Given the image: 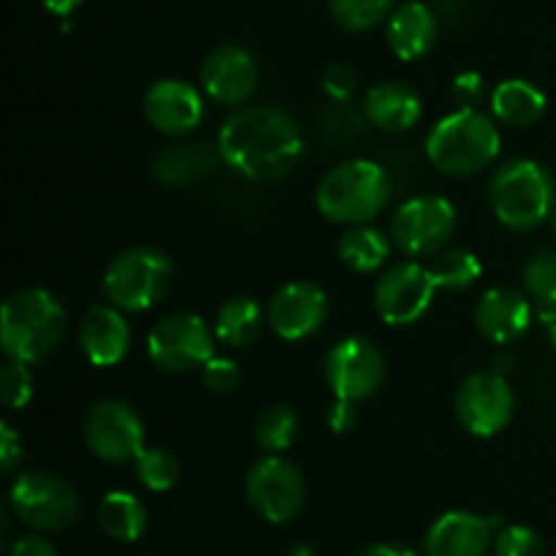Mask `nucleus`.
I'll use <instances>...</instances> for the list:
<instances>
[{"label": "nucleus", "mask_w": 556, "mask_h": 556, "mask_svg": "<svg viewBox=\"0 0 556 556\" xmlns=\"http://www.w3.org/2000/svg\"><path fill=\"white\" fill-rule=\"evenodd\" d=\"M248 503L269 525H288L307 503V483L293 462L269 454L250 467L244 478Z\"/></svg>", "instance_id": "8"}, {"label": "nucleus", "mask_w": 556, "mask_h": 556, "mask_svg": "<svg viewBox=\"0 0 556 556\" xmlns=\"http://www.w3.org/2000/svg\"><path fill=\"white\" fill-rule=\"evenodd\" d=\"M0 394H3L5 407L22 410L33 400V375L25 362H11L0 372Z\"/></svg>", "instance_id": "34"}, {"label": "nucleus", "mask_w": 556, "mask_h": 556, "mask_svg": "<svg viewBox=\"0 0 556 556\" xmlns=\"http://www.w3.org/2000/svg\"><path fill=\"white\" fill-rule=\"evenodd\" d=\"M136 465V478L150 492H168L179 478L177 456L168 454L166 448H144Z\"/></svg>", "instance_id": "32"}, {"label": "nucleus", "mask_w": 556, "mask_h": 556, "mask_svg": "<svg viewBox=\"0 0 556 556\" xmlns=\"http://www.w3.org/2000/svg\"><path fill=\"white\" fill-rule=\"evenodd\" d=\"M456 231V210L443 195H416L391 217V242L410 258H432Z\"/></svg>", "instance_id": "9"}, {"label": "nucleus", "mask_w": 556, "mask_h": 556, "mask_svg": "<svg viewBox=\"0 0 556 556\" xmlns=\"http://www.w3.org/2000/svg\"><path fill=\"white\" fill-rule=\"evenodd\" d=\"M47 5V11H52L54 16H71L81 5V0H41Z\"/></svg>", "instance_id": "43"}, {"label": "nucleus", "mask_w": 556, "mask_h": 556, "mask_svg": "<svg viewBox=\"0 0 556 556\" xmlns=\"http://www.w3.org/2000/svg\"><path fill=\"white\" fill-rule=\"evenodd\" d=\"M427 266L434 277V286L443 288V291H465L483 275L478 255L462 248L440 250L438 255H432V264Z\"/></svg>", "instance_id": "28"}, {"label": "nucleus", "mask_w": 556, "mask_h": 556, "mask_svg": "<svg viewBox=\"0 0 556 556\" xmlns=\"http://www.w3.org/2000/svg\"><path fill=\"white\" fill-rule=\"evenodd\" d=\"M217 161H223L220 152L210 144H193V141L172 144L155 157L152 177L168 188H182V185H193L215 172Z\"/></svg>", "instance_id": "23"}, {"label": "nucleus", "mask_w": 556, "mask_h": 556, "mask_svg": "<svg viewBox=\"0 0 556 556\" xmlns=\"http://www.w3.org/2000/svg\"><path fill=\"white\" fill-rule=\"evenodd\" d=\"M456 418L476 438H494L510 424L516 396L503 372H476L456 391Z\"/></svg>", "instance_id": "14"}, {"label": "nucleus", "mask_w": 556, "mask_h": 556, "mask_svg": "<svg viewBox=\"0 0 556 556\" xmlns=\"http://www.w3.org/2000/svg\"><path fill=\"white\" fill-rule=\"evenodd\" d=\"M394 185L383 166L364 157L337 163L318 182L315 206L320 215L340 226H364L391 204Z\"/></svg>", "instance_id": "3"}, {"label": "nucleus", "mask_w": 556, "mask_h": 556, "mask_svg": "<svg viewBox=\"0 0 556 556\" xmlns=\"http://www.w3.org/2000/svg\"><path fill=\"white\" fill-rule=\"evenodd\" d=\"M9 503L16 519L36 532H60L79 519L74 486L54 472L30 470L16 476Z\"/></svg>", "instance_id": "7"}, {"label": "nucleus", "mask_w": 556, "mask_h": 556, "mask_svg": "<svg viewBox=\"0 0 556 556\" xmlns=\"http://www.w3.org/2000/svg\"><path fill=\"white\" fill-rule=\"evenodd\" d=\"M329 318V296L313 280H296L275 291L266 307V324L288 342L318 334Z\"/></svg>", "instance_id": "15"}, {"label": "nucleus", "mask_w": 556, "mask_h": 556, "mask_svg": "<svg viewBox=\"0 0 556 556\" xmlns=\"http://www.w3.org/2000/svg\"><path fill=\"white\" fill-rule=\"evenodd\" d=\"M144 117L166 136H185L204 119V98L190 81L161 79L144 92Z\"/></svg>", "instance_id": "17"}, {"label": "nucleus", "mask_w": 556, "mask_h": 556, "mask_svg": "<svg viewBox=\"0 0 556 556\" xmlns=\"http://www.w3.org/2000/svg\"><path fill=\"white\" fill-rule=\"evenodd\" d=\"M494 521L470 510H448L429 527L424 556H486L494 548Z\"/></svg>", "instance_id": "18"}, {"label": "nucleus", "mask_w": 556, "mask_h": 556, "mask_svg": "<svg viewBox=\"0 0 556 556\" xmlns=\"http://www.w3.org/2000/svg\"><path fill=\"white\" fill-rule=\"evenodd\" d=\"M492 114L514 128H530L546 114V96L527 79H505L492 90Z\"/></svg>", "instance_id": "24"}, {"label": "nucleus", "mask_w": 556, "mask_h": 556, "mask_svg": "<svg viewBox=\"0 0 556 556\" xmlns=\"http://www.w3.org/2000/svg\"><path fill=\"white\" fill-rule=\"evenodd\" d=\"M552 228H554V233H556V210H554V215H552Z\"/></svg>", "instance_id": "46"}, {"label": "nucleus", "mask_w": 556, "mask_h": 556, "mask_svg": "<svg viewBox=\"0 0 556 556\" xmlns=\"http://www.w3.org/2000/svg\"><path fill=\"white\" fill-rule=\"evenodd\" d=\"M494 556H546V543L530 527L510 525L494 535Z\"/></svg>", "instance_id": "33"}, {"label": "nucleus", "mask_w": 556, "mask_h": 556, "mask_svg": "<svg viewBox=\"0 0 556 556\" xmlns=\"http://www.w3.org/2000/svg\"><path fill=\"white\" fill-rule=\"evenodd\" d=\"M364 117L378 130L402 134L421 119V98L405 81H380L364 96Z\"/></svg>", "instance_id": "22"}, {"label": "nucleus", "mask_w": 556, "mask_h": 556, "mask_svg": "<svg viewBox=\"0 0 556 556\" xmlns=\"http://www.w3.org/2000/svg\"><path fill=\"white\" fill-rule=\"evenodd\" d=\"M68 315L43 288H25L5 299L0 320V345L11 362L38 364L58 351L65 337Z\"/></svg>", "instance_id": "2"}, {"label": "nucleus", "mask_w": 556, "mask_h": 556, "mask_svg": "<svg viewBox=\"0 0 556 556\" xmlns=\"http://www.w3.org/2000/svg\"><path fill=\"white\" fill-rule=\"evenodd\" d=\"M9 556H60V554L58 548H54L49 541H43V538L27 535V538H20V541L11 546Z\"/></svg>", "instance_id": "41"}, {"label": "nucleus", "mask_w": 556, "mask_h": 556, "mask_svg": "<svg viewBox=\"0 0 556 556\" xmlns=\"http://www.w3.org/2000/svg\"><path fill=\"white\" fill-rule=\"evenodd\" d=\"M451 92H454V101L459 103V109H478L483 98V76L478 71H462L454 76Z\"/></svg>", "instance_id": "37"}, {"label": "nucleus", "mask_w": 556, "mask_h": 556, "mask_svg": "<svg viewBox=\"0 0 556 556\" xmlns=\"http://www.w3.org/2000/svg\"><path fill=\"white\" fill-rule=\"evenodd\" d=\"M266 313L250 296H233L220 304L215 315V337L228 348H248L264 331Z\"/></svg>", "instance_id": "25"}, {"label": "nucleus", "mask_w": 556, "mask_h": 556, "mask_svg": "<svg viewBox=\"0 0 556 556\" xmlns=\"http://www.w3.org/2000/svg\"><path fill=\"white\" fill-rule=\"evenodd\" d=\"M532 324V307L516 288H492L476 307V326L494 345L516 342Z\"/></svg>", "instance_id": "20"}, {"label": "nucleus", "mask_w": 556, "mask_h": 556, "mask_svg": "<svg viewBox=\"0 0 556 556\" xmlns=\"http://www.w3.org/2000/svg\"><path fill=\"white\" fill-rule=\"evenodd\" d=\"M503 147L497 123L481 109H456L445 114L427 136V157L448 177H472L492 166Z\"/></svg>", "instance_id": "4"}, {"label": "nucleus", "mask_w": 556, "mask_h": 556, "mask_svg": "<svg viewBox=\"0 0 556 556\" xmlns=\"http://www.w3.org/2000/svg\"><path fill=\"white\" fill-rule=\"evenodd\" d=\"M326 383L337 400L358 405L380 391L386 380V358L367 337H345L326 353Z\"/></svg>", "instance_id": "11"}, {"label": "nucleus", "mask_w": 556, "mask_h": 556, "mask_svg": "<svg viewBox=\"0 0 556 556\" xmlns=\"http://www.w3.org/2000/svg\"><path fill=\"white\" fill-rule=\"evenodd\" d=\"M223 163L253 182H277L296 168L304 152L302 128L277 106H244L217 134Z\"/></svg>", "instance_id": "1"}, {"label": "nucleus", "mask_w": 556, "mask_h": 556, "mask_svg": "<svg viewBox=\"0 0 556 556\" xmlns=\"http://www.w3.org/2000/svg\"><path fill=\"white\" fill-rule=\"evenodd\" d=\"M489 204L505 228L532 231L543 226L556 210L552 172L532 157L505 161L489 179Z\"/></svg>", "instance_id": "5"}, {"label": "nucleus", "mask_w": 556, "mask_h": 556, "mask_svg": "<svg viewBox=\"0 0 556 556\" xmlns=\"http://www.w3.org/2000/svg\"><path fill=\"white\" fill-rule=\"evenodd\" d=\"M201 87L212 101L223 106H239L258 87V63L244 47L223 43L212 49L201 63Z\"/></svg>", "instance_id": "16"}, {"label": "nucleus", "mask_w": 556, "mask_h": 556, "mask_svg": "<svg viewBox=\"0 0 556 556\" xmlns=\"http://www.w3.org/2000/svg\"><path fill=\"white\" fill-rule=\"evenodd\" d=\"M299 413L288 405H271L255 421V443L266 454H282L291 448L299 438Z\"/></svg>", "instance_id": "29"}, {"label": "nucleus", "mask_w": 556, "mask_h": 556, "mask_svg": "<svg viewBox=\"0 0 556 556\" xmlns=\"http://www.w3.org/2000/svg\"><path fill=\"white\" fill-rule=\"evenodd\" d=\"M288 556H313V548L304 546V543H299V546H293L291 552H288Z\"/></svg>", "instance_id": "44"}, {"label": "nucleus", "mask_w": 556, "mask_h": 556, "mask_svg": "<svg viewBox=\"0 0 556 556\" xmlns=\"http://www.w3.org/2000/svg\"><path fill=\"white\" fill-rule=\"evenodd\" d=\"M396 0H329L331 16L345 30L362 33L378 27L394 14Z\"/></svg>", "instance_id": "31"}, {"label": "nucleus", "mask_w": 556, "mask_h": 556, "mask_svg": "<svg viewBox=\"0 0 556 556\" xmlns=\"http://www.w3.org/2000/svg\"><path fill=\"white\" fill-rule=\"evenodd\" d=\"M358 556H418L413 548L405 546H391V543H375V546L364 548Z\"/></svg>", "instance_id": "42"}, {"label": "nucleus", "mask_w": 556, "mask_h": 556, "mask_svg": "<svg viewBox=\"0 0 556 556\" xmlns=\"http://www.w3.org/2000/svg\"><path fill=\"white\" fill-rule=\"evenodd\" d=\"M174 282V264L155 248H128L109 264L103 293L123 313H144L155 307Z\"/></svg>", "instance_id": "6"}, {"label": "nucleus", "mask_w": 556, "mask_h": 556, "mask_svg": "<svg viewBox=\"0 0 556 556\" xmlns=\"http://www.w3.org/2000/svg\"><path fill=\"white\" fill-rule=\"evenodd\" d=\"M0 434H3V440H0V465H3V472H14L16 465L22 462V438L9 421H3Z\"/></svg>", "instance_id": "39"}, {"label": "nucleus", "mask_w": 556, "mask_h": 556, "mask_svg": "<svg viewBox=\"0 0 556 556\" xmlns=\"http://www.w3.org/2000/svg\"><path fill=\"white\" fill-rule=\"evenodd\" d=\"M215 329L206 326L201 315L177 313L157 320L147 337V353L152 364L174 375L201 369L215 356Z\"/></svg>", "instance_id": "10"}, {"label": "nucleus", "mask_w": 556, "mask_h": 556, "mask_svg": "<svg viewBox=\"0 0 556 556\" xmlns=\"http://www.w3.org/2000/svg\"><path fill=\"white\" fill-rule=\"evenodd\" d=\"M337 103H340V106L324 112V119H320V130H324V134L329 136V139H334V141H353L358 134H362V130L345 128V123H356V119H362V117H358V112H353V109L348 106L345 101H337Z\"/></svg>", "instance_id": "36"}, {"label": "nucleus", "mask_w": 556, "mask_h": 556, "mask_svg": "<svg viewBox=\"0 0 556 556\" xmlns=\"http://www.w3.org/2000/svg\"><path fill=\"white\" fill-rule=\"evenodd\" d=\"M79 345L92 367H117L130 348V326L123 309L112 302L87 309L79 324Z\"/></svg>", "instance_id": "19"}, {"label": "nucleus", "mask_w": 556, "mask_h": 556, "mask_svg": "<svg viewBox=\"0 0 556 556\" xmlns=\"http://www.w3.org/2000/svg\"><path fill=\"white\" fill-rule=\"evenodd\" d=\"M324 90L334 101H351L353 92H356V74H353V68H348L342 63L329 65L324 74Z\"/></svg>", "instance_id": "38"}, {"label": "nucleus", "mask_w": 556, "mask_h": 556, "mask_svg": "<svg viewBox=\"0 0 556 556\" xmlns=\"http://www.w3.org/2000/svg\"><path fill=\"white\" fill-rule=\"evenodd\" d=\"M438 16L421 0H410L394 9L389 16V47L402 63H416V60L427 58L438 43Z\"/></svg>", "instance_id": "21"}, {"label": "nucleus", "mask_w": 556, "mask_h": 556, "mask_svg": "<svg viewBox=\"0 0 556 556\" xmlns=\"http://www.w3.org/2000/svg\"><path fill=\"white\" fill-rule=\"evenodd\" d=\"M391 244L394 242L383 231L364 223V226H353L342 233L340 242H337V255L348 269L369 275L389 261Z\"/></svg>", "instance_id": "26"}, {"label": "nucleus", "mask_w": 556, "mask_h": 556, "mask_svg": "<svg viewBox=\"0 0 556 556\" xmlns=\"http://www.w3.org/2000/svg\"><path fill=\"white\" fill-rule=\"evenodd\" d=\"M98 525L114 541L134 543L147 530V508L136 494L109 492L98 505Z\"/></svg>", "instance_id": "27"}, {"label": "nucleus", "mask_w": 556, "mask_h": 556, "mask_svg": "<svg viewBox=\"0 0 556 556\" xmlns=\"http://www.w3.org/2000/svg\"><path fill=\"white\" fill-rule=\"evenodd\" d=\"M356 418H358L356 416V405H353V402H345V400H337L334 405L329 407V413H326V421H329V427L334 429L337 434L353 429Z\"/></svg>", "instance_id": "40"}, {"label": "nucleus", "mask_w": 556, "mask_h": 556, "mask_svg": "<svg viewBox=\"0 0 556 556\" xmlns=\"http://www.w3.org/2000/svg\"><path fill=\"white\" fill-rule=\"evenodd\" d=\"M85 443L106 465H128L144 451V424L119 400H101L85 418Z\"/></svg>", "instance_id": "13"}, {"label": "nucleus", "mask_w": 556, "mask_h": 556, "mask_svg": "<svg viewBox=\"0 0 556 556\" xmlns=\"http://www.w3.org/2000/svg\"><path fill=\"white\" fill-rule=\"evenodd\" d=\"M434 277L418 261H400L378 277L372 291L375 313L389 326H410L427 315L434 302Z\"/></svg>", "instance_id": "12"}, {"label": "nucleus", "mask_w": 556, "mask_h": 556, "mask_svg": "<svg viewBox=\"0 0 556 556\" xmlns=\"http://www.w3.org/2000/svg\"><path fill=\"white\" fill-rule=\"evenodd\" d=\"M527 296L541 304L543 313H556V250L535 253L521 271Z\"/></svg>", "instance_id": "30"}, {"label": "nucleus", "mask_w": 556, "mask_h": 556, "mask_svg": "<svg viewBox=\"0 0 556 556\" xmlns=\"http://www.w3.org/2000/svg\"><path fill=\"white\" fill-rule=\"evenodd\" d=\"M546 318H548V337H552V342L556 348V313H548Z\"/></svg>", "instance_id": "45"}, {"label": "nucleus", "mask_w": 556, "mask_h": 556, "mask_svg": "<svg viewBox=\"0 0 556 556\" xmlns=\"http://www.w3.org/2000/svg\"><path fill=\"white\" fill-rule=\"evenodd\" d=\"M201 380L212 394H231L242 383V372H239L237 362L226 356H212L210 362L201 367Z\"/></svg>", "instance_id": "35"}]
</instances>
